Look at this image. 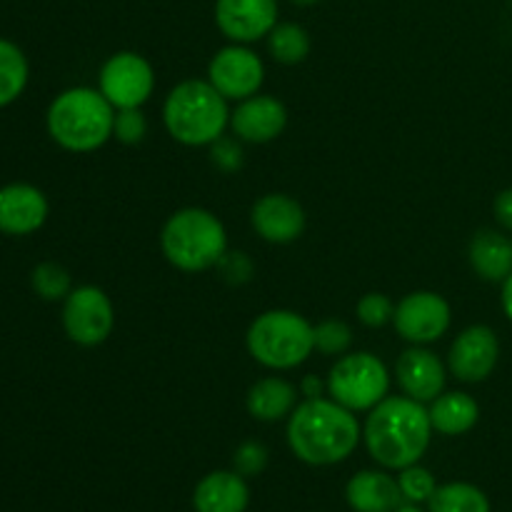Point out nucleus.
Wrapping results in <instances>:
<instances>
[{"label":"nucleus","instance_id":"nucleus-1","mask_svg":"<svg viewBox=\"0 0 512 512\" xmlns=\"http://www.w3.org/2000/svg\"><path fill=\"white\" fill-rule=\"evenodd\" d=\"M360 425L353 410L335 400L308 398L293 410L288 423L290 450L308 465H333L353 455Z\"/></svg>","mask_w":512,"mask_h":512},{"label":"nucleus","instance_id":"nucleus-2","mask_svg":"<svg viewBox=\"0 0 512 512\" xmlns=\"http://www.w3.org/2000/svg\"><path fill=\"white\" fill-rule=\"evenodd\" d=\"M430 413L413 398H385L368 415L365 445L373 460L393 470L415 465L428 450Z\"/></svg>","mask_w":512,"mask_h":512},{"label":"nucleus","instance_id":"nucleus-3","mask_svg":"<svg viewBox=\"0 0 512 512\" xmlns=\"http://www.w3.org/2000/svg\"><path fill=\"white\" fill-rule=\"evenodd\" d=\"M115 113L103 93L90 88H70L53 100L48 110V130L58 145L73 153H90L113 135Z\"/></svg>","mask_w":512,"mask_h":512},{"label":"nucleus","instance_id":"nucleus-4","mask_svg":"<svg viewBox=\"0 0 512 512\" xmlns=\"http://www.w3.org/2000/svg\"><path fill=\"white\" fill-rule=\"evenodd\" d=\"M168 133L183 145H205L220 138L230 113L225 98L210 80H185L170 90L163 108Z\"/></svg>","mask_w":512,"mask_h":512},{"label":"nucleus","instance_id":"nucleus-5","mask_svg":"<svg viewBox=\"0 0 512 512\" xmlns=\"http://www.w3.org/2000/svg\"><path fill=\"white\" fill-rule=\"evenodd\" d=\"M160 245L175 268L198 273L223 260L228 238L223 223L213 213L203 208H185L165 223Z\"/></svg>","mask_w":512,"mask_h":512},{"label":"nucleus","instance_id":"nucleus-6","mask_svg":"<svg viewBox=\"0 0 512 512\" xmlns=\"http://www.w3.org/2000/svg\"><path fill=\"white\" fill-rule=\"evenodd\" d=\"M248 350L265 368H298L315 350V328L293 310H270L250 325Z\"/></svg>","mask_w":512,"mask_h":512},{"label":"nucleus","instance_id":"nucleus-7","mask_svg":"<svg viewBox=\"0 0 512 512\" xmlns=\"http://www.w3.org/2000/svg\"><path fill=\"white\" fill-rule=\"evenodd\" d=\"M390 375L385 365L370 353H353L340 358L328 375V390L335 403L348 410H370L385 400Z\"/></svg>","mask_w":512,"mask_h":512},{"label":"nucleus","instance_id":"nucleus-8","mask_svg":"<svg viewBox=\"0 0 512 512\" xmlns=\"http://www.w3.org/2000/svg\"><path fill=\"white\" fill-rule=\"evenodd\" d=\"M153 85L155 75L150 63L130 50L110 55L100 70V93L118 110L140 108L153 93Z\"/></svg>","mask_w":512,"mask_h":512},{"label":"nucleus","instance_id":"nucleus-9","mask_svg":"<svg viewBox=\"0 0 512 512\" xmlns=\"http://www.w3.org/2000/svg\"><path fill=\"white\" fill-rule=\"evenodd\" d=\"M63 328L78 345H100L113 330V305L100 288L85 285L65 298Z\"/></svg>","mask_w":512,"mask_h":512},{"label":"nucleus","instance_id":"nucleus-10","mask_svg":"<svg viewBox=\"0 0 512 512\" xmlns=\"http://www.w3.org/2000/svg\"><path fill=\"white\" fill-rule=\"evenodd\" d=\"M395 328L410 343H433L450 328V305L438 293L405 295L395 308Z\"/></svg>","mask_w":512,"mask_h":512},{"label":"nucleus","instance_id":"nucleus-11","mask_svg":"<svg viewBox=\"0 0 512 512\" xmlns=\"http://www.w3.org/2000/svg\"><path fill=\"white\" fill-rule=\"evenodd\" d=\"M208 78L223 98L245 100L258 93L263 85V63L253 50L230 45V48L218 50L210 60Z\"/></svg>","mask_w":512,"mask_h":512},{"label":"nucleus","instance_id":"nucleus-12","mask_svg":"<svg viewBox=\"0 0 512 512\" xmlns=\"http://www.w3.org/2000/svg\"><path fill=\"white\" fill-rule=\"evenodd\" d=\"M215 23L225 38L253 43L278 25V0H218Z\"/></svg>","mask_w":512,"mask_h":512},{"label":"nucleus","instance_id":"nucleus-13","mask_svg":"<svg viewBox=\"0 0 512 512\" xmlns=\"http://www.w3.org/2000/svg\"><path fill=\"white\" fill-rule=\"evenodd\" d=\"M498 355V335L488 325H473V328L463 330L450 348V373L463 383H480L495 370Z\"/></svg>","mask_w":512,"mask_h":512},{"label":"nucleus","instance_id":"nucleus-14","mask_svg":"<svg viewBox=\"0 0 512 512\" xmlns=\"http://www.w3.org/2000/svg\"><path fill=\"white\" fill-rule=\"evenodd\" d=\"M285 123H288V110L270 95H250L230 113L235 135L248 143L275 140L285 130Z\"/></svg>","mask_w":512,"mask_h":512},{"label":"nucleus","instance_id":"nucleus-15","mask_svg":"<svg viewBox=\"0 0 512 512\" xmlns=\"http://www.w3.org/2000/svg\"><path fill=\"white\" fill-rule=\"evenodd\" d=\"M253 228L268 243H293L305 228V213L298 200L270 193L253 205Z\"/></svg>","mask_w":512,"mask_h":512},{"label":"nucleus","instance_id":"nucleus-16","mask_svg":"<svg viewBox=\"0 0 512 512\" xmlns=\"http://www.w3.org/2000/svg\"><path fill=\"white\" fill-rule=\"evenodd\" d=\"M48 218V200L38 188L13 183L0 188V230L8 235H28Z\"/></svg>","mask_w":512,"mask_h":512},{"label":"nucleus","instance_id":"nucleus-17","mask_svg":"<svg viewBox=\"0 0 512 512\" xmlns=\"http://www.w3.org/2000/svg\"><path fill=\"white\" fill-rule=\"evenodd\" d=\"M398 383L405 395L418 403L435 400L445 388V370L438 355L423 348H410L400 355L398 365Z\"/></svg>","mask_w":512,"mask_h":512},{"label":"nucleus","instance_id":"nucleus-18","mask_svg":"<svg viewBox=\"0 0 512 512\" xmlns=\"http://www.w3.org/2000/svg\"><path fill=\"white\" fill-rule=\"evenodd\" d=\"M345 498L355 512H395L405 500L398 480L378 470L353 475L345 488Z\"/></svg>","mask_w":512,"mask_h":512},{"label":"nucleus","instance_id":"nucleus-19","mask_svg":"<svg viewBox=\"0 0 512 512\" xmlns=\"http://www.w3.org/2000/svg\"><path fill=\"white\" fill-rule=\"evenodd\" d=\"M250 503V490L243 475L218 470L205 475L193 493L195 512H245Z\"/></svg>","mask_w":512,"mask_h":512},{"label":"nucleus","instance_id":"nucleus-20","mask_svg":"<svg viewBox=\"0 0 512 512\" xmlns=\"http://www.w3.org/2000/svg\"><path fill=\"white\" fill-rule=\"evenodd\" d=\"M470 265L490 283H503L512 273V240L498 230H480L470 243Z\"/></svg>","mask_w":512,"mask_h":512},{"label":"nucleus","instance_id":"nucleus-21","mask_svg":"<svg viewBox=\"0 0 512 512\" xmlns=\"http://www.w3.org/2000/svg\"><path fill=\"white\" fill-rule=\"evenodd\" d=\"M430 413V423L433 430L443 435H463L475 428L480 418V408L470 395L465 393H445L433 400Z\"/></svg>","mask_w":512,"mask_h":512},{"label":"nucleus","instance_id":"nucleus-22","mask_svg":"<svg viewBox=\"0 0 512 512\" xmlns=\"http://www.w3.org/2000/svg\"><path fill=\"white\" fill-rule=\"evenodd\" d=\"M295 405V388L280 378H265L248 393V410L253 418L273 423L285 418Z\"/></svg>","mask_w":512,"mask_h":512},{"label":"nucleus","instance_id":"nucleus-23","mask_svg":"<svg viewBox=\"0 0 512 512\" xmlns=\"http://www.w3.org/2000/svg\"><path fill=\"white\" fill-rule=\"evenodd\" d=\"M430 512H490L488 495L470 483L440 485L428 500Z\"/></svg>","mask_w":512,"mask_h":512},{"label":"nucleus","instance_id":"nucleus-24","mask_svg":"<svg viewBox=\"0 0 512 512\" xmlns=\"http://www.w3.org/2000/svg\"><path fill=\"white\" fill-rule=\"evenodd\" d=\"M268 48L278 63H303L310 53V35L298 23H278L268 33Z\"/></svg>","mask_w":512,"mask_h":512},{"label":"nucleus","instance_id":"nucleus-25","mask_svg":"<svg viewBox=\"0 0 512 512\" xmlns=\"http://www.w3.org/2000/svg\"><path fill=\"white\" fill-rule=\"evenodd\" d=\"M28 83V60L18 45L0 40V108L13 103Z\"/></svg>","mask_w":512,"mask_h":512},{"label":"nucleus","instance_id":"nucleus-26","mask_svg":"<svg viewBox=\"0 0 512 512\" xmlns=\"http://www.w3.org/2000/svg\"><path fill=\"white\" fill-rule=\"evenodd\" d=\"M33 288L40 298L58 300L70 295V275L58 263H40L33 270Z\"/></svg>","mask_w":512,"mask_h":512},{"label":"nucleus","instance_id":"nucleus-27","mask_svg":"<svg viewBox=\"0 0 512 512\" xmlns=\"http://www.w3.org/2000/svg\"><path fill=\"white\" fill-rule=\"evenodd\" d=\"M398 485L400 490H403V498L410 500V503H428V500L433 498L435 490H438L433 473L420 468V465H408V468H403Z\"/></svg>","mask_w":512,"mask_h":512},{"label":"nucleus","instance_id":"nucleus-28","mask_svg":"<svg viewBox=\"0 0 512 512\" xmlns=\"http://www.w3.org/2000/svg\"><path fill=\"white\" fill-rule=\"evenodd\" d=\"M353 343V330L343 320H325L315 328V348L325 355L345 353Z\"/></svg>","mask_w":512,"mask_h":512},{"label":"nucleus","instance_id":"nucleus-29","mask_svg":"<svg viewBox=\"0 0 512 512\" xmlns=\"http://www.w3.org/2000/svg\"><path fill=\"white\" fill-rule=\"evenodd\" d=\"M395 315V305L388 295L383 293H368L360 298L358 303V318L363 320L368 328H380L388 320H393Z\"/></svg>","mask_w":512,"mask_h":512},{"label":"nucleus","instance_id":"nucleus-30","mask_svg":"<svg viewBox=\"0 0 512 512\" xmlns=\"http://www.w3.org/2000/svg\"><path fill=\"white\" fill-rule=\"evenodd\" d=\"M148 133V123H145L143 113L138 108L118 110L113 123V135L125 145H135L145 138Z\"/></svg>","mask_w":512,"mask_h":512},{"label":"nucleus","instance_id":"nucleus-31","mask_svg":"<svg viewBox=\"0 0 512 512\" xmlns=\"http://www.w3.org/2000/svg\"><path fill=\"white\" fill-rule=\"evenodd\" d=\"M268 465V450L260 443L240 445L235 453V468L240 475H258Z\"/></svg>","mask_w":512,"mask_h":512},{"label":"nucleus","instance_id":"nucleus-32","mask_svg":"<svg viewBox=\"0 0 512 512\" xmlns=\"http://www.w3.org/2000/svg\"><path fill=\"white\" fill-rule=\"evenodd\" d=\"M495 218H498V223L503 225L505 230L512 233V188L503 190V193L495 198Z\"/></svg>","mask_w":512,"mask_h":512},{"label":"nucleus","instance_id":"nucleus-33","mask_svg":"<svg viewBox=\"0 0 512 512\" xmlns=\"http://www.w3.org/2000/svg\"><path fill=\"white\" fill-rule=\"evenodd\" d=\"M503 310L512 323V273L503 280Z\"/></svg>","mask_w":512,"mask_h":512},{"label":"nucleus","instance_id":"nucleus-34","mask_svg":"<svg viewBox=\"0 0 512 512\" xmlns=\"http://www.w3.org/2000/svg\"><path fill=\"white\" fill-rule=\"evenodd\" d=\"M303 393L308 395V398H318L320 395V380H315V378H308L303 383Z\"/></svg>","mask_w":512,"mask_h":512},{"label":"nucleus","instance_id":"nucleus-35","mask_svg":"<svg viewBox=\"0 0 512 512\" xmlns=\"http://www.w3.org/2000/svg\"><path fill=\"white\" fill-rule=\"evenodd\" d=\"M293 5H300V8H310V5L320 3V0H290Z\"/></svg>","mask_w":512,"mask_h":512},{"label":"nucleus","instance_id":"nucleus-36","mask_svg":"<svg viewBox=\"0 0 512 512\" xmlns=\"http://www.w3.org/2000/svg\"><path fill=\"white\" fill-rule=\"evenodd\" d=\"M395 512H423V510H418V508H413V505H400L398 510Z\"/></svg>","mask_w":512,"mask_h":512}]
</instances>
